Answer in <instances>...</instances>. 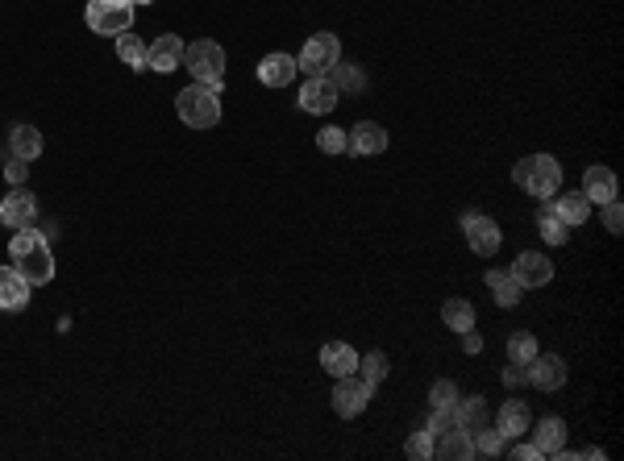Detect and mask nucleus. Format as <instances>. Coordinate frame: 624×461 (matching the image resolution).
Instances as JSON below:
<instances>
[{
  "mask_svg": "<svg viewBox=\"0 0 624 461\" xmlns=\"http://www.w3.org/2000/svg\"><path fill=\"white\" fill-rule=\"evenodd\" d=\"M9 262L29 279V287H46L55 279V254L46 245V233L17 229V237L9 242Z\"/></svg>",
  "mask_w": 624,
  "mask_h": 461,
  "instance_id": "nucleus-1",
  "label": "nucleus"
},
{
  "mask_svg": "<svg viewBox=\"0 0 624 461\" xmlns=\"http://www.w3.org/2000/svg\"><path fill=\"white\" fill-rule=\"evenodd\" d=\"M338 63H341V42H338V34H329V29L312 34L296 58V67L304 71V75H329Z\"/></svg>",
  "mask_w": 624,
  "mask_h": 461,
  "instance_id": "nucleus-6",
  "label": "nucleus"
},
{
  "mask_svg": "<svg viewBox=\"0 0 624 461\" xmlns=\"http://www.w3.org/2000/svg\"><path fill=\"white\" fill-rule=\"evenodd\" d=\"M537 233H542L545 242L550 245H566V237H570V225L562 217L554 212V204L545 200L542 208H537Z\"/></svg>",
  "mask_w": 624,
  "mask_h": 461,
  "instance_id": "nucleus-24",
  "label": "nucleus"
},
{
  "mask_svg": "<svg viewBox=\"0 0 624 461\" xmlns=\"http://www.w3.org/2000/svg\"><path fill=\"white\" fill-rule=\"evenodd\" d=\"M370 399H375V387H370L363 374H346V379H338V387H333V411L346 416V420H354L358 411H367Z\"/></svg>",
  "mask_w": 624,
  "mask_h": 461,
  "instance_id": "nucleus-7",
  "label": "nucleus"
},
{
  "mask_svg": "<svg viewBox=\"0 0 624 461\" xmlns=\"http://www.w3.org/2000/svg\"><path fill=\"white\" fill-rule=\"evenodd\" d=\"M599 208H604V229L620 237V233H624V212H620V200H608V204H599Z\"/></svg>",
  "mask_w": 624,
  "mask_h": 461,
  "instance_id": "nucleus-36",
  "label": "nucleus"
},
{
  "mask_svg": "<svg viewBox=\"0 0 624 461\" xmlns=\"http://www.w3.org/2000/svg\"><path fill=\"white\" fill-rule=\"evenodd\" d=\"M516 461H542V449L537 445H516V449H508Z\"/></svg>",
  "mask_w": 624,
  "mask_h": 461,
  "instance_id": "nucleus-40",
  "label": "nucleus"
},
{
  "mask_svg": "<svg viewBox=\"0 0 624 461\" xmlns=\"http://www.w3.org/2000/svg\"><path fill=\"white\" fill-rule=\"evenodd\" d=\"M34 220H38V200H34V191L13 188L0 200V225H9V229H34Z\"/></svg>",
  "mask_w": 624,
  "mask_h": 461,
  "instance_id": "nucleus-10",
  "label": "nucleus"
},
{
  "mask_svg": "<svg viewBox=\"0 0 624 461\" xmlns=\"http://www.w3.org/2000/svg\"><path fill=\"white\" fill-rule=\"evenodd\" d=\"M134 9H137L134 0H88L83 21L100 38H117L125 29H134Z\"/></svg>",
  "mask_w": 624,
  "mask_h": 461,
  "instance_id": "nucleus-4",
  "label": "nucleus"
},
{
  "mask_svg": "<svg viewBox=\"0 0 624 461\" xmlns=\"http://www.w3.org/2000/svg\"><path fill=\"white\" fill-rule=\"evenodd\" d=\"M176 112L188 129H213V125L221 121V88L191 80L188 88L176 96Z\"/></svg>",
  "mask_w": 624,
  "mask_h": 461,
  "instance_id": "nucleus-3",
  "label": "nucleus"
},
{
  "mask_svg": "<svg viewBox=\"0 0 624 461\" xmlns=\"http://www.w3.org/2000/svg\"><path fill=\"white\" fill-rule=\"evenodd\" d=\"M529 424H533V416H529V407L520 403V399H508V403L500 407V436L503 441H516V436H525L529 433Z\"/></svg>",
  "mask_w": 624,
  "mask_h": 461,
  "instance_id": "nucleus-21",
  "label": "nucleus"
},
{
  "mask_svg": "<svg viewBox=\"0 0 624 461\" xmlns=\"http://www.w3.org/2000/svg\"><path fill=\"white\" fill-rule=\"evenodd\" d=\"M533 445L542 449V457H558V453L566 449V420L545 416V420L537 424V433H533Z\"/></svg>",
  "mask_w": 624,
  "mask_h": 461,
  "instance_id": "nucleus-20",
  "label": "nucleus"
},
{
  "mask_svg": "<svg viewBox=\"0 0 624 461\" xmlns=\"http://www.w3.org/2000/svg\"><path fill=\"white\" fill-rule=\"evenodd\" d=\"M358 370H363V379L370 382V387H375V382H383L387 379V353H379V350H370L367 357H358Z\"/></svg>",
  "mask_w": 624,
  "mask_h": 461,
  "instance_id": "nucleus-32",
  "label": "nucleus"
},
{
  "mask_svg": "<svg viewBox=\"0 0 624 461\" xmlns=\"http://www.w3.org/2000/svg\"><path fill=\"white\" fill-rule=\"evenodd\" d=\"M321 366L333 374V379H346V374H358V350L346 345V341H329L321 350Z\"/></svg>",
  "mask_w": 624,
  "mask_h": 461,
  "instance_id": "nucleus-18",
  "label": "nucleus"
},
{
  "mask_svg": "<svg viewBox=\"0 0 624 461\" xmlns=\"http://www.w3.org/2000/svg\"><path fill=\"white\" fill-rule=\"evenodd\" d=\"M29 279L17 266H0V312H21L29 303Z\"/></svg>",
  "mask_w": 624,
  "mask_h": 461,
  "instance_id": "nucleus-14",
  "label": "nucleus"
},
{
  "mask_svg": "<svg viewBox=\"0 0 624 461\" xmlns=\"http://www.w3.org/2000/svg\"><path fill=\"white\" fill-rule=\"evenodd\" d=\"M183 67V38L179 34H163L146 46V71H159V75H171V71Z\"/></svg>",
  "mask_w": 624,
  "mask_h": 461,
  "instance_id": "nucleus-11",
  "label": "nucleus"
},
{
  "mask_svg": "<svg viewBox=\"0 0 624 461\" xmlns=\"http://www.w3.org/2000/svg\"><path fill=\"white\" fill-rule=\"evenodd\" d=\"M134 4H154V0H134Z\"/></svg>",
  "mask_w": 624,
  "mask_h": 461,
  "instance_id": "nucleus-42",
  "label": "nucleus"
},
{
  "mask_svg": "<svg viewBox=\"0 0 624 461\" xmlns=\"http://www.w3.org/2000/svg\"><path fill=\"white\" fill-rule=\"evenodd\" d=\"M346 142H350V154H358V158H367V154H383L387 150V129L375 121H358L354 129H346Z\"/></svg>",
  "mask_w": 624,
  "mask_h": 461,
  "instance_id": "nucleus-15",
  "label": "nucleus"
},
{
  "mask_svg": "<svg viewBox=\"0 0 624 461\" xmlns=\"http://www.w3.org/2000/svg\"><path fill=\"white\" fill-rule=\"evenodd\" d=\"M462 233H466V245L475 250L479 258H491V254L503 245L500 225H495L491 217H483V212H462Z\"/></svg>",
  "mask_w": 624,
  "mask_h": 461,
  "instance_id": "nucleus-8",
  "label": "nucleus"
},
{
  "mask_svg": "<svg viewBox=\"0 0 624 461\" xmlns=\"http://www.w3.org/2000/svg\"><path fill=\"white\" fill-rule=\"evenodd\" d=\"M512 279L520 287H545L550 279H554V262L545 258V254H533V250H525V254L512 262Z\"/></svg>",
  "mask_w": 624,
  "mask_h": 461,
  "instance_id": "nucleus-16",
  "label": "nucleus"
},
{
  "mask_svg": "<svg viewBox=\"0 0 624 461\" xmlns=\"http://www.w3.org/2000/svg\"><path fill=\"white\" fill-rule=\"evenodd\" d=\"M183 67L191 71L196 83L221 88V80H225V50H221V42H213V38L188 42V46H183Z\"/></svg>",
  "mask_w": 624,
  "mask_h": 461,
  "instance_id": "nucleus-5",
  "label": "nucleus"
},
{
  "mask_svg": "<svg viewBox=\"0 0 624 461\" xmlns=\"http://www.w3.org/2000/svg\"><path fill=\"white\" fill-rule=\"evenodd\" d=\"M550 204H554V212L566 220L570 229H574V225H583V220L591 217V204H587L583 191H566V196H554Z\"/></svg>",
  "mask_w": 624,
  "mask_h": 461,
  "instance_id": "nucleus-22",
  "label": "nucleus"
},
{
  "mask_svg": "<svg viewBox=\"0 0 624 461\" xmlns=\"http://www.w3.org/2000/svg\"><path fill=\"white\" fill-rule=\"evenodd\" d=\"M404 453L412 461H425V457H433V433L429 428H421V433H412L408 436V445H404Z\"/></svg>",
  "mask_w": 624,
  "mask_h": 461,
  "instance_id": "nucleus-35",
  "label": "nucleus"
},
{
  "mask_svg": "<svg viewBox=\"0 0 624 461\" xmlns=\"http://www.w3.org/2000/svg\"><path fill=\"white\" fill-rule=\"evenodd\" d=\"M433 457H446V461H471L475 457V441H471V428H446V433L433 436Z\"/></svg>",
  "mask_w": 624,
  "mask_h": 461,
  "instance_id": "nucleus-13",
  "label": "nucleus"
},
{
  "mask_svg": "<svg viewBox=\"0 0 624 461\" xmlns=\"http://www.w3.org/2000/svg\"><path fill=\"white\" fill-rule=\"evenodd\" d=\"M471 441H475V457H500L503 445H508L500 436V428H488V424H483V428H471Z\"/></svg>",
  "mask_w": 624,
  "mask_h": 461,
  "instance_id": "nucleus-29",
  "label": "nucleus"
},
{
  "mask_svg": "<svg viewBox=\"0 0 624 461\" xmlns=\"http://www.w3.org/2000/svg\"><path fill=\"white\" fill-rule=\"evenodd\" d=\"M587 196V204H608L616 200V171L612 166H587V175H583V188H579Z\"/></svg>",
  "mask_w": 624,
  "mask_h": 461,
  "instance_id": "nucleus-17",
  "label": "nucleus"
},
{
  "mask_svg": "<svg viewBox=\"0 0 624 461\" xmlns=\"http://www.w3.org/2000/svg\"><path fill=\"white\" fill-rule=\"evenodd\" d=\"M441 320H446V328H454V333H466V328H475V303H471V299H446Z\"/></svg>",
  "mask_w": 624,
  "mask_h": 461,
  "instance_id": "nucleus-27",
  "label": "nucleus"
},
{
  "mask_svg": "<svg viewBox=\"0 0 624 461\" xmlns=\"http://www.w3.org/2000/svg\"><path fill=\"white\" fill-rule=\"evenodd\" d=\"M296 75H300V67L292 55H267L258 63V80L267 83V88H287Z\"/></svg>",
  "mask_w": 624,
  "mask_h": 461,
  "instance_id": "nucleus-19",
  "label": "nucleus"
},
{
  "mask_svg": "<svg viewBox=\"0 0 624 461\" xmlns=\"http://www.w3.org/2000/svg\"><path fill=\"white\" fill-rule=\"evenodd\" d=\"M316 146L325 150V154H346V129H338V125H329V129H316Z\"/></svg>",
  "mask_w": 624,
  "mask_h": 461,
  "instance_id": "nucleus-34",
  "label": "nucleus"
},
{
  "mask_svg": "<svg viewBox=\"0 0 624 461\" xmlns=\"http://www.w3.org/2000/svg\"><path fill=\"white\" fill-rule=\"evenodd\" d=\"M529 382L537 391H562L566 387V362L558 357V353H542L529 362Z\"/></svg>",
  "mask_w": 624,
  "mask_h": 461,
  "instance_id": "nucleus-12",
  "label": "nucleus"
},
{
  "mask_svg": "<svg viewBox=\"0 0 624 461\" xmlns=\"http://www.w3.org/2000/svg\"><path fill=\"white\" fill-rule=\"evenodd\" d=\"M454 403H458V387H454L449 379L433 382V391H429V407H433V411H454Z\"/></svg>",
  "mask_w": 624,
  "mask_h": 461,
  "instance_id": "nucleus-33",
  "label": "nucleus"
},
{
  "mask_svg": "<svg viewBox=\"0 0 624 461\" xmlns=\"http://www.w3.org/2000/svg\"><path fill=\"white\" fill-rule=\"evenodd\" d=\"M454 420L462 424V428H483L488 424V399L483 395H471V399H462L454 403Z\"/></svg>",
  "mask_w": 624,
  "mask_h": 461,
  "instance_id": "nucleus-26",
  "label": "nucleus"
},
{
  "mask_svg": "<svg viewBox=\"0 0 624 461\" xmlns=\"http://www.w3.org/2000/svg\"><path fill=\"white\" fill-rule=\"evenodd\" d=\"M338 104H341V92L329 75H308V83L300 88V112L325 117V112H333Z\"/></svg>",
  "mask_w": 624,
  "mask_h": 461,
  "instance_id": "nucleus-9",
  "label": "nucleus"
},
{
  "mask_svg": "<svg viewBox=\"0 0 624 461\" xmlns=\"http://www.w3.org/2000/svg\"><path fill=\"white\" fill-rule=\"evenodd\" d=\"M117 58H121L125 67H134V71H146V42L137 38V34H117Z\"/></svg>",
  "mask_w": 624,
  "mask_h": 461,
  "instance_id": "nucleus-28",
  "label": "nucleus"
},
{
  "mask_svg": "<svg viewBox=\"0 0 624 461\" xmlns=\"http://www.w3.org/2000/svg\"><path fill=\"white\" fill-rule=\"evenodd\" d=\"M512 183L520 191H529L533 200H554L562 191V166L554 154H529L512 166Z\"/></svg>",
  "mask_w": 624,
  "mask_h": 461,
  "instance_id": "nucleus-2",
  "label": "nucleus"
},
{
  "mask_svg": "<svg viewBox=\"0 0 624 461\" xmlns=\"http://www.w3.org/2000/svg\"><path fill=\"white\" fill-rule=\"evenodd\" d=\"M488 287H491V296H495L500 308H516V303H520V291H525V287L512 279V271H488Z\"/></svg>",
  "mask_w": 624,
  "mask_h": 461,
  "instance_id": "nucleus-25",
  "label": "nucleus"
},
{
  "mask_svg": "<svg viewBox=\"0 0 624 461\" xmlns=\"http://www.w3.org/2000/svg\"><path fill=\"white\" fill-rule=\"evenodd\" d=\"M462 350H466V353H479V350H483V337H479L475 328H466V333H462Z\"/></svg>",
  "mask_w": 624,
  "mask_h": 461,
  "instance_id": "nucleus-41",
  "label": "nucleus"
},
{
  "mask_svg": "<svg viewBox=\"0 0 624 461\" xmlns=\"http://www.w3.org/2000/svg\"><path fill=\"white\" fill-rule=\"evenodd\" d=\"M329 80L338 83V92H363L367 88V75L354 67V63H338V67L329 71Z\"/></svg>",
  "mask_w": 624,
  "mask_h": 461,
  "instance_id": "nucleus-30",
  "label": "nucleus"
},
{
  "mask_svg": "<svg viewBox=\"0 0 624 461\" xmlns=\"http://www.w3.org/2000/svg\"><path fill=\"white\" fill-rule=\"evenodd\" d=\"M42 146H46V142H42V134L34 129V125H17L13 134H9V150H13V158L34 163V158L42 154Z\"/></svg>",
  "mask_w": 624,
  "mask_h": 461,
  "instance_id": "nucleus-23",
  "label": "nucleus"
},
{
  "mask_svg": "<svg viewBox=\"0 0 624 461\" xmlns=\"http://www.w3.org/2000/svg\"><path fill=\"white\" fill-rule=\"evenodd\" d=\"M454 424H458V420H454V411H433L425 428H429V433L437 436V433H446V428H454Z\"/></svg>",
  "mask_w": 624,
  "mask_h": 461,
  "instance_id": "nucleus-39",
  "label": "nucleus"
},
{
  "mask_svg": "<svg viewBox=\"0 0 624 461\" xmlns=\"http://www.w3.org/2000/svg\"><path fill=\"white\" fill-rule=\"evenodd\" d=\"M533 357H537V337H533V333H512V337H508V362L529 366Z\"/></svg>",
  "mask_w": 624,
  "mask_h": 461,
  "instance_id": "nucleus-31",
  "label": "nucleus"
},
{
  "mask_svg": "<svg viewBox=\"0 0 624 461\" xmlns=\"http://www.w3.org/2000/svg\"><path fill=\"white\" fill-rule=\"evenodd\" d=\"M26 175H29L26 158H9V163H4V179H9L13 188H21V183H26Z\"/></svg>",
  "mask_w": 624,
  "mask_h": 461,
  "instance_id": "nucleus-37",
  "label": "nucleus"
},
{
  "mask_svg": "<svg viewBox=\"0 0 624 461\" xmlns=\"http://www.w3.org/2000/svg\"><path fill=\"white\" fill-rule=\"evenodd\" d=\"M525 382H529V366L512 362V366L503 370V387H525Z\"/></svg>",
  "mask_w": 624,
  "mask_h": 461,
  "instance_id": "nucleus-38",
  "label": "nucleus"
}]
</instances>
